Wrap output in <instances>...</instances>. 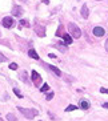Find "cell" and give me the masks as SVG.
I'll use <instances>...</instances> for the list:
<instances>
[{
	"label": "cell",
	"mask_w": 108,
	"mask_h": 121,
	"mask_svg": "<svg viewBox=\"0 0 108 121\" xmlns=\"http://www.w3.org/2000/svg\"><path fill=\"white\" fill-rule=\"evenodd\" d=\"M18 110L28 120H32V118H35V116L39 114V112L36 109H28V108H23V107H18Z\"/></svg>",
	"instance_id": "obj_1"
},
{
	"label": "cell",
	"mask_w": 108,
	"mask_h": 121,
	"mask_svg": "<svg viewBox=\"0 0 108 121\" xmlns=\"http://www.w3.org/2000/svg\"><path fill=\"white\" fill-rule=\"evenodd\" d=\"M68 31H69V35H71L73 39H79L80 36H81L80 28L76 24H73V23H69L68 24Z\"/></svg>",
	"instance_id": "obj_2"
},
{
	"label": "cell",
	"mask_w": 108,
	"mask_h": 121,
	"mask_svg": "<svg viewBox=\"0 0 108 121\" xmlns=\"http://www.w3.org/2000/svg\"><path fill=\"white\" fill-rule=\"evenodd\" d=\"M31 78H32V82L35 84V86H39L40 84H41V76H40L36 71H32V73H31Z\"/></svg>",
	"instance_id": "obj_3"
},
{
	"label": "cell",
	"mask_w": 108,
	"mask_h": 121,
	"mask_svg": "<svg viewBox=\"0 0 108 121\" xmlns=\"http://www.w3.org/2000/svg\"><path fill=\"white\" fill-rule=\"evenodd\" d=\"M1 23H3V27H4V28H11L12 25H15L14 19H12L11 16H7V17H4L3 20H1Z\"/></svg>",
	"instance_id": "obj_4"
},
{
	"label": "cell",
	"mask_w": 108,
	"mask_h": 121,
	"mask_svg": "<svg viewBox=\"0 0 108 121\" xmlns=\"http://www.w3.org/2000/svg\"><path fill=\"white\" fill-rule=\"evenodd\" d=\"M12 15L16 16V17H20L23 15V8L20 5H14V8H12Z\"/></svg>",
	"instance_id": "obj_5"
},
{
	"label": "cell",
	"mask_w": 108,
	"mask_h": 121,
	"mask_svg": "<svg viewBox=\"0 0 108 121\" xmlns=\"http://www.w3.org/2000/svg\"><path fill=\"white\" fill-rule=\"evenodd\" d=\"M44 67H45V68H48V69H50L51 72H54V73H55L56 76H61V72H60V69H59V68H56L55 65L45 64V63H44Z\"/></svg>",
	"instance_id": "obj_6"
},
{
	"label": "cell",
	"mask_w": 108,
	"mask_h": 121,
	"mask_svg": "<svg viewBox=\"0 0 108 121\" xmlns=\"http://www.w3.org/2000/svg\"><path fill=\"white\" fill-rule=\"evenodd\" d=\"M35 32L37 33V36L44 37V36H45V28H44V25H36L35 27Z\"/></svg>",
	"instance_id": "obj_7"
},
{
	"label": "cell",
	"mask_w": 108,
	"mask_h": 121,
	"mask_svg": "<svg viewBox=\"0 0 108 121\" xmlns=\"http://www.w3.org/2000/svg\"><path fill=\"white\" fill-rule=\"evenodd\" d=\"M104 33L105 31L101 27H95L94 28V36H96V37H101V36H104Z\"/></svg>",
	"instance_id": "obj_8"
},
{
	"label": "cell",
	"mask_w": 108,
	"mask_h": 121,
	"mask_svg": "<svg viewBox=\"0 0 108 121\" xmlns=\"http://www.w3.org/2000/svg\"><path fill=\"white\" fill-rule=\"evenodd\" d=\"M81 16L84 19H88V16H90V11H88V7H87L86 4L81 5Z\"/></svg>",
	"instance_id": "obj_9"
},
{
	"label": "cell",
	"mask_w": 108,
	"mask_h": 121,
	"mask_svg": "<svg viewBox=\"0 0 108 121\" xmlns=\"http://www.w3.org/2000/svg\"><path fill=\"white\" fill-rule=\"evenodd\" d=\"M28 56L32 57V59H35V60H39V59H40L39 55H37V52H36L35 49H29L28 51Z\"/></svg>",
	"instance_id": "obj_10"
},
{
	"label": "cell",
	"mask_w": 108,
	"mask_h": 121,
	"mask_svg": "<svg viewBox=\"0 0 108 121\" xmlns=\"http://www.w3.org/2000/svg\"><path fill=\"white\" fill-rule=\"evenodd\" d=\"M55 48H58L59 51H60L61 53H65V52H67V47L64 45V44L63 43H58L56 44V47H55Z\"/></svg>",
	"instance_id": "obj_11"
},
{
	"label": "cell",
	"mask_w": 108,
	"mask_h": 121,
	"mask_svg": "<svg viewBox=\"0 0 108 121\" xmlns=\"http://www.w3.org/2000/svg\"><path fill=\"white\" fill-rule=\"evenodd\" d=\"M61 37H63V40H64L65 44H71L72 43V36L71 35H67V33H65V35H63Z\"/></svg>",
	"instance_id": "obj_12"
},
{
	"label": "cell",
	"mask_w": 108,
	"mask_h": 121,
	"mask_svg": "<svg viewBox=\"0 0 108 121\" xmlns=\"http://www.w3.org/2000/svg\"><path fill=\"white\" fill-rule=\"evenodd\" d=\"M80 108H81V109H84V110H87L88 108H90V103H88V101H86V100H83V101L80 103Z\"/></svg>",
	"instance_id": "obj_13"
},
{
	"label": "cell",
	"mask_w": 108,
	"mask_h": 121,
	"mask_svg": "<svg viewBox=\"0 0 108 121\" xmlns=\"http://www.w3.org/2000/svg\"><path fill=\"white\" fill-rule=\"evenodd\" d=\"M7 120H8V121H19L18 117H16L14 113H8V114H7Z\"/></svg>",
	"instance_id": "obj_14"
},
{
	"label": "cell",
	"mask_w": 108,
	"mask_h": 121,
	"mask_svg": "<svg viewBox=\"0 0 108 121\" xmlns=\"http://www.w3.org/2000/svg\"><path fill=\"white\" fill-rule=\"evenodd\" d=\"M77 109V107H76V105H68V107L65 108V110H67V112H72V110H76Z\"/></svg>",
	"instance_id": "obj_15"
},
{
	"label": "cell",
	"mask_w": 108,
	"mask_h": 121,
	"mask_svg": "<svg viewBox=\"0 0 108 121\" xmlns=\"http://www.w3.org/2000/svg\"><path fill=\"white\" fill-rule=\"evenodd\" d=\"M14 93H15V95H16V96L19 97V99H22V97H23V95L20 93V91H19L18 88H14Z\"/></svg>",
	"instance_id": "obj_16"
},
{
	"label": "cell",
	"mask_w": 108,
	"mask_h": 121,
	"mask_svg": "<svg viewBox=\"0 0 108 121\" xmlns=\"http://www.w3.org/2000/svg\"><path fill=\"white\" fill-rule=\"evenodd\" d=\"M50 89V86H48V84H44L43 86H41V89H40V92H43V93H45Z\"/></svg>",
	"instance_id": "obj_17"
},
{
	"label": "cell",
	"mask_w": 108,
	"mask_h": 121,
	"mask_svg": "<svg viewBox=\"0 0 108 121\" xmlns=\"http://www.w3.org/2000/svg\"><path fill=\"white\" fill-rule=\"evenodd\" d=\"M8 68H9V69H12V71H16V69H18V64H16V63H11Z\"/></svg>",
	"instance_id": "obj_18"
},
{
	"label": "cell",
	"mask_w": 108,
	"mask_h": 121,
	"mask_svg": "<svg viewBox=\"0 0 108 121\" xmlns=\"http://www.w3.org/2000/svg\"><path fill=\"white\" fill-rule=\"evenodd\" d=\"M22 80H23L24 82H28V78H27V72H25V71L22 73Z\"/></svg>",
	"instance_id": "obj_19"
},
{
	"label": "cell",
	"mask_w": 108,
	"mask_h": 121,
	"mask_svg": "<svg viewBox=\"0 0 108 121\" xmlns=\"http://www.w3.org/2000/svg\"><path fill=\"white\" fill-rule=\"evenodd\" d=\"M20 25L22 27H29V23L27 20H20Z\"/></svg>",
	"instance_id": "obj_20"
},
{
	"label": "cell",
	"mask_w": 108,
	"mask_h": 121,
	"mask_svg": "<svg viewBox=\"0 0 108 121\" xmlns=\"http://www.w3.org/2000/svg\"><path fill=\"white\" fill-rule=\"evenodd\" d=\"M7 60H8L7 57H5L3 53H1V52H0V63H4V61H7Z\"/></svg>",
	"instance_id": "obj_21"
},
{
	"label": "cell",
	"mask_w": 108,
	"mask_h": 121,
	"mask_svg": "<svg viewBox=\"0 0 108 121\" xmlns=\"http://www.w3.org/2000/svg\"><path fill=\"white\" fill-rule=\"evenodd\" d=\"M54 95H55L54 92H50L47 95V99H45V100H48V101H50V100H52V99H54Z\"/></svg>",
	"instance_id": "obj_22"
},
{
	"label": "cell",
	"mask_w": 108,
	"mask_h": 121,
	"mask_svg": "<svg viewBox=\"0 0 108 121\" xmlns=\"http://www.w3.org/2000/svg\"><path fill=\"white\" fill-rule=\"evenodd\" d=\"M100 92H101V93H105V95H108V89H107V88H100Z\"/></svg>",
	"instance_id": "obj_23"
},
{
	"label": "cell",
	"mask_w": 108,
	"mask_h": 121,
	"mask_svg": "<svg viewBox=\"0 0 108 121\" xmlns=\"http://www.w3.org/2000/svg\"><path fill=\"white\" fill-rule=\"evenodd\" d=\"M104 47H105V51L108 52V39L105 40V44H104Z\"/></svg>",
	"instance_id": "obj_24"
},
{
	"label": "cell",
	"mask_w": 108,
	"mask_h": 121,
	"mask_svg": "<svg viewBox=\"0 0 108 121\" xmlns=\"http://www.w3.org/2000/svg\"><path fill=\"white\" fill-rule=\"evenodd\" d=\"M48 57H50V59H56V56H55L54 53H50V55H48Z\"/></svg>",
	"instance_id": "obj_25"
},
{
	"label": "cell",
	"mask_w": 108,
	"mask_h": 121,
	"mask_svg": "<svg viewBox=\"0 0 108 121\" xmlns=\"http://www.w3.org/2000/svg\"><path fill=\"white\" fill-rule=\"evenodd\" d=\"M103 108H105V109H108V103H104V104H103Z\"/></svg>",
	"instance_id": "obj_26"
},
{
	"label": "cell",
	"mask_w": 108,
	"mask_h": 121,
	"mask_svg": "<svg viewBox=\"0 0 108 121\" xmlns=\"http://www.w3.org/2000/svg\"><path fill=\"white\" fill-rule=\"evenodd\" d=\"M20 1H23V3H27V0H20Z\"/></svg>",
	"instance_id": "obj_27"
},
{
	"label": "cell",
	"mask_w": 108,
	"mask_h": 121,
	"mask_svg": "<svg viewBox=\"0 0 108 121\" xmlns=\"http://www.w3.org/2000/svg\"><path fill=\"white\" fill-rule=\"evenodd\" d=\"M0 121H3V118H0Z\"/></svg>",
	"instance_id": "obj_28"
},
{
	"label": "cell",
	"mask_w": 108,
	"mask_h": 121,
	"mask_svg": "<svg viewBox=\"0 0 108 121\" xmlns=\"http://www.w3.org/2000/svg\"><path fill=\"white\" fill-rule=\"evenodd\" d=\"M97 1H101V0H97Z\"/></svg>",
	"instance_id": "obj_29"
}]
</instances>
